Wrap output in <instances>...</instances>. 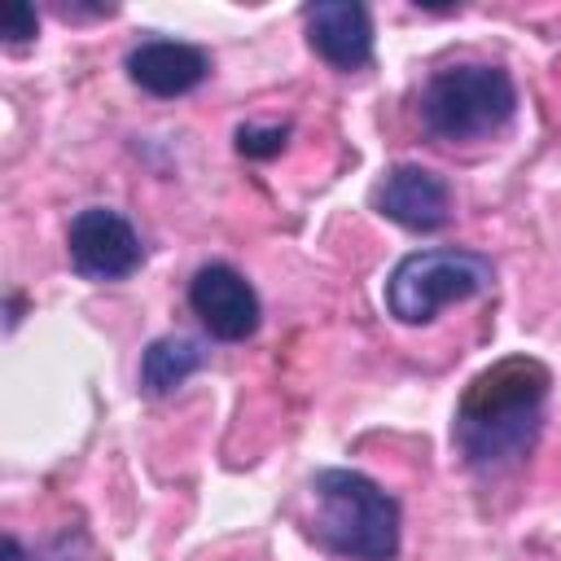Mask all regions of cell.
Segmentation results:
<instances>
[{
  "label": "cell",
  "instance_id": "1",
  "mask_svg": "<svg viewBox=\"0 0 561 561\" xmlns=\"http://www.w3.org/2000/svg\"><path fill=\"white\" fill-rule=\"evenodd\" d=\"M548 386L552 377L535 355H504L482 368L465 386L451 421L460 460L473 473H504L522 465L539 443Z\"/></svg>",
  "mask_w": 561,
  "mask_h": 561
},
{
  "label": "cell",
  "instance_id": "2",
  "mask_svg": "<svg viewBox=\"0 0 561 561\" xmlns=\"http://www.w3.org/2000/svg\"><path fill=\"white\" fill-rule=\"evenodd\" d=\"M311 517L307 530L320 548L351 561H394L399 557V500L359 469H320L307 482Z\"/></svg>",
  "mask_w": 561,
  "mask_h": 561
},
{
  "label": "cell",
  "instance_id": "3",
  "mask_svg": "<svg viewBox=\"0 0 561 561\" xmlns=\"http://www.w3.org/2000/svg\"><path fill=\"white\" fill-rule=\"evenodd\" d=\"M517 114V83L504 66L460 61L434 70L421 88L416 118L438 145H473L508 127Z\"/></svg>",
  "mask_w": 561,
  "mask_h": 561
},
{
  "label": "cell",
  "instance_id": "4",
  "mask_svg": "<svg viewBox=\"0 0 561 561\" xmlns=\"http://www.w3.org/2000/svg\"><path fill=\"white\" fill-rule=\"evenodd\" d=\"M491 285H495V267L478 250H460V245L412 250L386 276V311L399 324H430L443 307L482 298L491 294Z\"/></svg>",
  "mask_w": 561,
  "mask_h": 561
},
{
  "label": "cell",
  "instance_id": "5",
  "mask_svg": "<svg viewBox=\"0 0 561 561\" xmlns=\"http://www.w3.org/2000/svg\"><path fill=\"white\" fill-rule=\"evenodd\" d=\"M66 250H70V267L83 280H123L145 259L136 228L127 224V215L110 206H83L66 228Z\"/></svg>",
  "mask_w": 561,
  "mask_h": 561
},
{
  "label": "cell",
  "instance_id": "6",
  "mask_svg": "<svg viewBox=\"0 0 561 561\" xmlns=\"http://www.w3.org/2000/svg\"><path fill=\"white\" fill-rule=\"evenodd\" d=\"M188 307L215 342H245L263 320L254 285L232 263H202L188 280Z\"/></svg>",
  "mask_w": 561,
  "mask_h": 561
},
{
  "label": "cell",
  "instance_id": "7",
  "mask_svg": "<svg viewBox=\"0 0 561 561\" xmlns=\"http://www.w3.org/2000/svg\"><path fill=\"white\" fill-rule=\"evenodd\" d=\"M373 206L408 232H438L451 219V188L438 171L416 167V162H399L377 180Z\"/></svg>",
  "mask_w": 561,
  "mask_h": 561
},
{
  "label": "cell",
  "instance_id": "8",
  "mask_svg": "<svg viewBox=\"0 0 561 561\" xmlns=\"http://www.w3.org/2000/svg\"><path fill=\"white\" fill-rule=\"evenodd\" d=\"M311 48L333 70H359L373 61V18L355 0H320L302 9Z\"/></svg>",
  "mask_w": 561,
  "mask_h": 561
},
{
  "label": "cell",
  "instance_id": "9",
  "mask_svg": "<svg viewBox=\"0 0 561 561\" xmlns=\"http://www.w3.org/2000/svg\"><path fill=\"white\" fill-rule=\"evenodd\" d=\"M127 79L149 92V96H184L193 88H202V79L210 75V57L197 44L184 39H140L127 53Z\"/></svg>",
  "mask_w": 561,
  "mask_h": 561
},
{
  "label": "cell",
  "instance_id": "10",
  "mask_svg": "<svg viewBox=\"0 0 561 561\" xmlns=\"http://www.w3.org/2000/svg\"><path fill=\"white\" fill-rule=\"evenodd\" d=\"M202 359H206V351L193 337H175V333L171 337H153L145 346V355H140V390L149 399H162L175 386H184L202 368Z\"/></svg>",
  "mask_w": 561,
  "mask_h": 561
},
{
  "label": "cell",
  "instance_id": "11",
  "mask_svg": "<svg viewBox=\"0 0 561 561\" xmlns=\"http://www.w3.org/2000/svg\"><path fill=\"white\" fill-rule=\"evenodd\" d=\"M289 140V123H272V127H259V123H241L237 127V153L245 158H276Z\"/></svg>",
  "mask_w": 561,
  "mask_h": 561
},
{
  "label": "cell",
  "instance_id": "12",
  "mask_svg": "<svg viewBox=\"0 0 561 561\" xmlns=\"http://www.w3.org/2000/svg\"><path fill=\"white\" fill-rule=\"evenodd\" d=\"M35 31H39V13H35V4H26V0L4 4V22H0L4 44H22V39H31Z\"/></svg>",
  "mask_w": 561,
  "mask_h": 561
},
{
  "label": "cell",
  "instance_id": "13",
  "mask_svg": "<svg viewBox=\"0 0 561 561\" xmlns=\"http://www.w3.org/2000/svg\"><path fill=\"white\" fill-rule=\"evenodd\" d=\"M4 561H26V548L18 539H4Z\"/></svg>",
  "mask_w": 561,
  "mask_h": 561
}]
</instances>
